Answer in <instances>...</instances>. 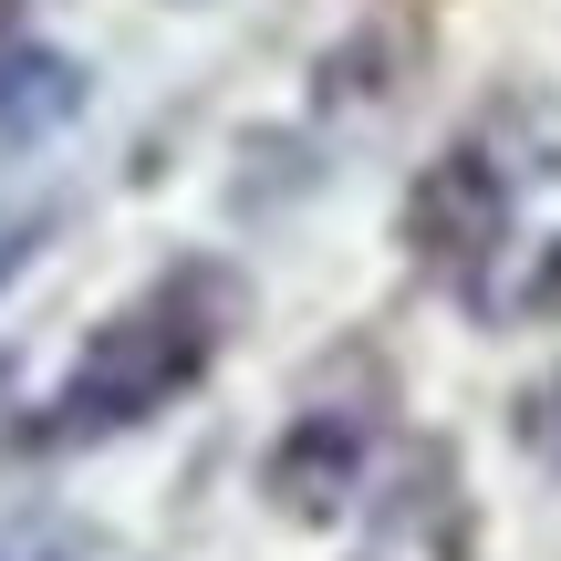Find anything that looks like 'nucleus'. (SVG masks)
Here are the masks:
<instances>
[{"label":"nucleus","mask_w":561,"mask_h":561,"mask_svg":"<svg viewBox=\"0 0 561 561\" xmlns=\"http://www.w3.org/2000/svg\"><path fill=\"white\" fill-rule=\"evenodd\" d=\"M83 104V73L62 53H21V62H0V125L11 136H32V125H53V115H73Z\"/></svg>","instance_id":"nucleus-1"}]
</instances>
